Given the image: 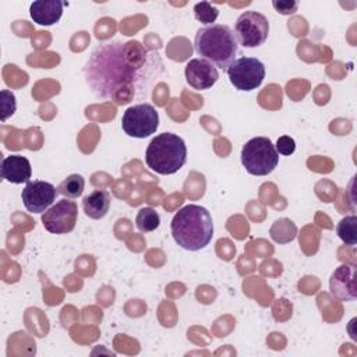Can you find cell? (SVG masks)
Segmentation results:
<instances>
[{"mask_svg": "<svg viewBox=\"0 0 357 357\" xmlns=\"http://www.w3.org/2000/svg\"><path fill=\"white\" fill-rule=\"evenodd\" d=\"M275 148H276L278 153L284 155V156H289V155L294 153V151H296V142H294V139H293L291 137H289V135H282V137L278 138Z\"/></svg>", "mask_w": 357, "mask_h": 357, "instance_id": "21", "label": "cell"}, {"mask_svg": "<svg viewBox=\"0 0 357 357\" xmlns=\"http://www.w3.org/2000/svg\"><path fill=\"white\" fill-rule=\"evenodd\" d=\"M145 57L146 50L137 40L103 43L86 60L85 81L98 98L121 103V91L132 88Z\"/></svg>", "mask_w": 357, "mask_h": 357, "instance_id": "1", "label": "cell"}, {"mask_svg": "<svg viewBox=\"0 0 357 357\" xmlns=\"http://www.w3.org/2000/svg\"><path fill=\"white\" fill-rule=\"evenodd\" d=\"M0 109H1V121H6L8 117H11L17 110V102L15 95L8 91L3 89L0 92Z\"/></svg>", "mask_w": 357, "mask_h": 357, "instance_id": "20", "label": "cell"}, {"mask_svg": "<svg viewBox=\"0 0 357 357\" xmlns=\"http://www.w3.org/2000/svg\"><path fill=\"white\" fill-rule=\"evenodd\" d=\"M194 49L201 59L212 63L223 71L236 60L238 42L229 25L213 24L202 26L194 38Z\"/></svg>", "mask_w": 357, "mask_h": 357, "instance_id": "3", "label": "cell"}, {"mask_svg": "<svg viewBox=\"0 0 357 357\" xmlns=\"http://www.w3.org/2000/svg\"><path fill=\"white\" fill-rule=\"evenodd\" d=\"M184 75H185L187 84L197 91L209 89L219 79L218 68L212 63H209L204 59L190 60L185 64Z\"/></svg>", "mask_w": 357, "mask_h": 357, "instance_id": "12", "label": "cell"}, {"mask_svg": "<svg viewBox=\"0 0 357 357\" xmlns=\"http://www.w3.org/2000/svg\"><path fill=\"white\" fill-rule=\"evenodd\" d=\"M194 14L195 18L206 25H213L219 15V10L209 1H201L194 6Z\"/></svg>", "mask_w": 357, "mask_h": 357, "instance_id": "19", "label": "cell"}, {"mask_svg": "<svg viewBox=\"0 0 357 357\" xmlns=\"http://www.w3.org/2000/svg\"><path fill=\"white\" fill-rule=\"evenodd\" d=\"M159 223H160L159 213L153 208L145 206L138 211L137 218H135V225L139 231H142V233L153 231L159 227Z\"/></svg>", "mask_w": 357, "mask_h": 357, "instance_id": "17", "label": "cell"}, {"mask_svg": "<svg viewBox=\"0 0 357 357\" xmlns=\"http://www.w3.org/2000/svg\"><path fill=\"white\" fill-rule=\"evenodd\" d=\"M241 163L252 176H268L279 163V153L266 137H254L241 149Z\"/></svg>", "mask_w": 357, "mask_h": 357, "instance_id": "5", "label": "cell"}, {"mask_svg": "<svg viewBox=\"0 0 357 357\" xmlns=\"http://www.w3.org/2000/svg\"><path fill=\"white\" fill-rule=\"evenodd\" d=\"M77 216V202L71 201V198H63L42 215V225L53 234H66L74 230Z\"/></svg>", "mask_w": 357, "mask_h": 357, "instance_id": "9", "label": "cell"}, {"mask_svg": "<svg viewBox=\"0 0 357 357\" xmlns=\"http://www.w3.org/2000/svg\"><path fill=\"white\" fill-rule=\"evenodd\" d=\"M57 188L42 180L28 181L21 192V198L26 211L32 213H45L56 201Z\"/></svg>", "mask_w": 357, "mask_h": 357, "instance_id": "10", "label": "cell"}, {"mask_svg": "<svg viewBox=\"0 0 357 357\" xmlns=\"http://www.w3.org/2000/svg\"><path fill=\"white\" fill-rule=\"evenodd\" d=\"M170 230L174 241L181 248L188 251H199L212 240V215L201 205H185L173 216Z\"/></svg>", "mask_w": 357, "mask_h": 357, "instance_id": "2", "label": "cell"}, {"mask_svg": "<svg viewBox=\"0 0 357 357\" xmlns=\"http://www.w3.org/2000/svg\"><path fill=\"white\" fill-rule=\"evenodd\" d=\"M234 35L237 42L244 47H258L269 33L268 18L258 11H245L238 15L234 25Z\"/></svg>", "mask_w": 357, "mask_h": 357, "instance_id": "8", "label": "cell"}, {"mask_svg": "<svg viewBox=\"0 0 357 357\" xmlns=\"http://www.w3.org/2000/svg\"><path fill=\"white\" fill-rule=\"evenodd\" d=\"M85 180L81 174L74 173L67 176L57 187L59 194L67 197V198H78L84 192Z\"/></svg>", "mask_w": 357, "mask_h": 357, "instance_id": "16", "label": "cell"}, {"mask_svg": "<svg viewBox=\"0 0 357 357\" xmlns=\"http://www.w3.org/2000/svg\"><path fill=\"white\" fill-rule=\"evenodd\" d=\"M145 162L158 174H174L187 162V146L181 137L162 132L152 138L145 152Z\"/></svg>", "mask_w": 357, "mask_h": 357, "instance_id": "4", "label": "cell"}, {"mask_svg": "<svg viewBox=\"0 0 357 357\" xmlns=\"http://www.w3.org/2000/svg\"><path fill=\"white\" fill-rule=\"evenodd\" d=\"M272 6L273 8L283 14V15H290V14H294L298 8V3L297 1H291V0H275L272 1Z\"/></svg>", "mask_w": 357, "mask_h": 357, "instance_id": "22", "label": "cell"}, {"mask_svg": "<svg viewBox=\"0 0 357 357\" xmlns=\"http://www.w3.org/2000/svg\"><path fill=\"white\" fill-rule=\"evenodd\" d=\"M159 127V113L151 103L130 106L121 117L123 131L132 138H146L156 132Z\"/></svg>", "mask_w": 357, "mask_h": 357, "instance_id": "6", "label": "cell"}, {"mask_svg": "<svg viewBox=\"0 0 357 357\" xmlns=\"http://www.w3.org/2000/svg\"><path fill=\"white\" fill-rule=\"evenodd\" d=\"M230 84L237 91L257 89L265 78V66L257 57L243 56L236 59L226 70Z\"/></svg>", "mask_w": 357, "mask_h": 357, "instance_id": "7", "label": "cell"}, {"mask_svg": "<svg viewBox=\"0 0 357 357\" xmlns=\"http://www.w3.org/2000/svg\"><path fill=\"white\" fill-rule=\"evenodd\" d=\"M67 3L60 0H36L29 7V14L38 25H53L63 15V7Z\"/></svg>", "mask_w": 357, "mask_h": 357, "instance_id": "14", "label": "cell"}, {"mask_svg": "<svg viewBox=\"0 0 357 357\" xmlns=\"http://www.w3.org/2000/svg\"><path fill=\"white\" fill-rule=\"evenodd\" d=\"M1 178L13 184L28 183L32 176V167L29 160L21 155H10L1 160L0 167Z\"/></svg>", "mask_w": 357, "mask_h": 357, "instance_id": "13", "label": "cell"}, {"mask_svg": "<svg viewBox=\"0 0 357 357\" xmlns=\"http://www.w3.org/2000/svg\"><path fill=\"white\" fill-rule=\"evenodd\" d=\"M110 195L105 190H93L82 199V209L91 219H102L110 208Z\"/></svg>", "mask_w": 357, "mask_h": 357, "instance_id": "15", "label": "cell"}, {"mask_svg": "<svg viewBox=\"0 0 357 357\" xmlns=\"http://www.w3.org/2000/svg\"><path fill=\"white\" fill-rule=\"evenodd\" d=\"M329 290L332 297L339 301L356 300V266L350 264H342L337 266L331 275Z\"/></svg>", "mask_w": 357, "mask_h": 357, "instance_id": "11", "label": "cell"}, {"mask_svg": "<svg viewBox=\"0 0 357 357\" xmlns=\"http://www.w3.org/2000/svg\"><path fill=\"white\" fill-rule=\"evenodd\" d=\"M356 225H357V218L356 215H350L343 218L336 227V233L339 238L347 244V245H356L357 243V233H356Z\"/></svg>", "mask_w": 357, "mask_h": 357, "instance_id": "18", "label": "cell"}]
</instances>
